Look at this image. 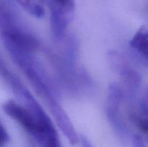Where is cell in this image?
I'll return each mask as SVG.
<instances>
[{
  "instance_id": "1",
  "label": "cell",
  "mask_w": 148,
  "mask_h": 147,
  "mask_svg": "<svg viewBox=\"0 0 148 147\" xmlns=\"http://www.w3.org/2000/svg\"><path fill=\"white\" fill-rule=\"evenodd\" d=\"M3 110L33 136L38 133L37 121L27 108H23L14 101L10 100L3 105Z\"/></svg>"
},
{
  "instance_id": "2",
  "label": "cell",
  "mask_w": 148,
  "mask_h": 147,
  "mask_svg": "<svg viewBox=\"0 0 148 147\" xmlns=\"http://www.w3.org/2000/svg\"><path fill=\"white\" fill-rule=\"evenodd\" d=\"M51 10V27L53 34L56 37H62L64 33L67 24L66 17L65 15L66 10L51 1L49 2Z\"/></svg>"
},
{
  "instance_id": "3",
  "label": "cell",
  "mask_w": 148,
  "mask_h": 147,
  "mask_svg": "<svg viewBox=\"0 0 148 147\" xmlns=\"http://www.w3.org/2000/svg\"><path fill=\"white\" fill-rule=\"evenodd\" d=\"M130 46L138 53L143 63L148 67V29L142 27L130 41Z\"/></svg>"
},
{
  "instance_id": "4",
  "label": "cell",
  "mask_w": 148,
  "mask_h": 147,
  "mask_svg": "<svg viewBox=\"0 0 148 147\" xmlns=\"http://www.w3.org/2000/svg\"><path fill=\"white\" fill-rule=\"evenodd\" d=\"M12 14L7 6L0 2V30L1 33H7L16 28Z\"/></svg>"
},
{
  "instance_id": "5",
  "label": "cell",
  "mask_w": 148,
  "mask_h": 147,
  "mask_svg": "<svg viewBox=\"0 0 148 147\" xmlns=\"http://www.w3.org/2000/svg\"><path fill=\"white\" fill-rule=\"evenodd\" d=\"M134 120L139 129L145 135L148 141V115H142L139 113V115H135Z\"/></svg>"
},
{
  "instance_id": "6",
  "label": "cell",
  "mask_w": 148,
  "mask_h": 147,
  "mask_svg": "<svg viewBox=\"0 0 148 147\" xmlns=\"http://www.w3.org/2000/svg\"><path fill=\"white\" fill-rule=\"evenodd\" d=\"M56 4L66 10V12H70L75 8V0H52Z\"/></svg>"
},
{
  "instance_id": "7",
  "label": "cell",
  "mask_w": 148,
  "mask_h": 147,
  "mask_svg": "<svg viewBox=\"0 0 148 147\" xmlns=\"http://www.w3.org/2000/svg\"><path fill=\"white\" fill-rule=\"evenodd\" d=\"M9 139L8 134L4 127L0 122V146H2L5 143L7 142Z\"/></svg>"
},
{
  "instance_id": "8",
  "label": "cell",
  "mask_w": 148,
  "mask_h": 147,
  "mask_svg": "<svg viewBox=\"0 0 148 147\" xmlns=\"http://www.w3.org/2000/svg\"><path fill=\"white\" fill-rule=\"evenodd\" d=\"M132 147H146V145L140 135H135L132 139Z\"/></svg>"
},
{
  "instance_id": "9",
  "label": "cell",
  "mask_w": 148,
  "mask_h": 147,
  "mask_svg": "<svg viewBox=\"0 0 148 147\" xmlns=\"http://www.w3.org/2000/svg\"><path fill=\"white\" fill-rule=\"evenodd\" d=\"M79 140H80L81 143H82V147H94L93 146H92V144L90 142V141L86 138V137L81 136Z\"/></svg>"
},
{
  "instance_id": "10",
  "label": "cell",
  "mask_w": 148,
  "mask_h": 147,
  "mask_svg": "<svg viewBox=\"0 0 148 147\" xmlns=\"http://www.w3.org/2000/svg\"><path fill=\"white\" fill-rule=\"evenodd\" d=\"M0 147H1V146H0Z\"/></svg>"
}]
</instances>
